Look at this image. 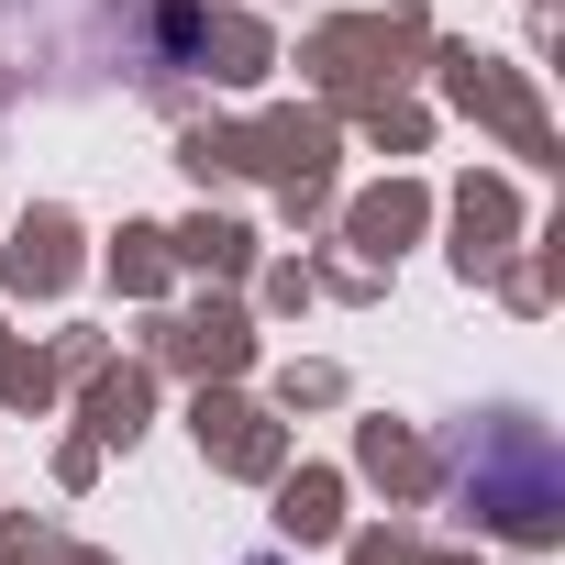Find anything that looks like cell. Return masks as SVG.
I'll return each instance as SVG.
<instances>
[{
	"label": "cell",
	"mask_w": 565,
	"mask_h": 565,
	"mask_svg": "<svg viewBox=\"0 0 565 565\" xmlns=\"http://www.w3.org/2000/svg\"><path fill=\"white\" fill-rule=\"evenodd\" d=\"M455 499L488 532H510V543H554V521H565V455H554V433L532 411L466 422L455 433Z\"/></svg>",
	"instance_id": "obj_1"
},
{
	"label": "cell",
	"mask_w": 565,
	"mask_h": 565,
	"mask_svg": "<svg viewBox=\"0 0 565 565\" xmlns=\"http://www.w3.org/2000/svg\"><path fill=\"white\" fill-rule=\"evenodd\" d=\"M255 565H277V554H255Z\"/></svg>",
	"instance_id": "obj_2"
}]
</instances>
